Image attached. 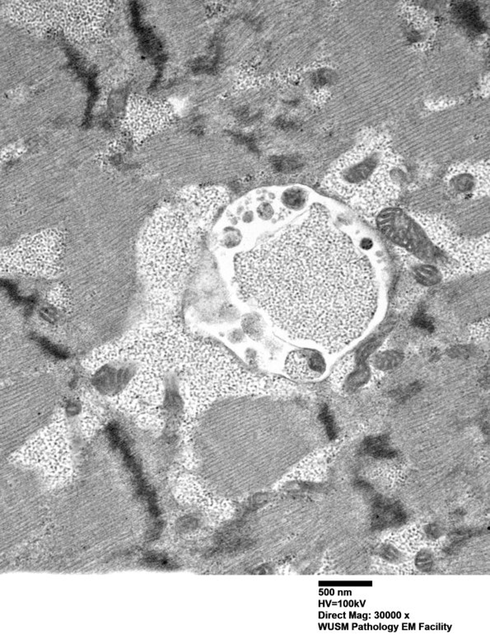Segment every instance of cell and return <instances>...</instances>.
<instances>
[{
    "instance_id": "1",
    "label": "cell",
    "mask_w": 490,
    "mask_h": 644,
    "mask_svg": "<svg viewBox=\"0 0 490 644\" xmlns=\"http://www.w3.org/2000/svg\"><path fill=\"white\" fill-rule=\"evenodd\" d=\"M234 271L241 295L298 338L345 345L376 311L378 294L369 261L320 205L237 254Z\"/></svg>"
},
{
    "instance_id": "2",
    "label": "cell",
    "mask_w": 490,
    "mask_h": 644,
    "mask_svg": "<svg viewBox=\"0 0 490 644\" xmlns=\"http://www.w3.org/2000/svg\"><path fill=\"white\" fill-rule=\"evenodd\" d=\"M385 158L381 152L364 151L345 158L330 173V190L365 213H377L396 196Z\"/></svg>"
},
{
    "instance_id": "3",
    "label": "cell",
    "mask_w": 490,
    "mask_h": 644,
    "mask_svg": "<svg viewBox=\"0 0 490 644\" xmlns=\"http://www.w3.org/2000/svg\"><path fill=\"white\" fill-rule=\"evenodd\" d=\"M455 12L463 24L471 28L475 33L476 31L482 30L483 24L479 20L478 13L474 5H470L469 3H462L455 7Z\"/></svg>"
},
{
    "instance_id": "4",
    "label": "cell",
    "mask_w": 490,
    "mask_h": 644,
    "mask_svg": "<svg viewBox=\"0 0 490 644\" xmlns=\"http://www.w3.org/2000/svg\"><path fill=\"white\" fill-rule=\"evenodd\" d=\"M307 195L303 189L290 187L282 193L281 202L287 209L298 210L302 209L307 202Z\"/></svg>"
},
{
    "instance_id": "5",
    "label": "cell",
    "mask_w": 490,
    "mask_h": 644,
    "mask_svg": "<svg viewBox=\"0 0 490 644\" xmlns=\"http://www.w3.org/2000/svg\"><path fill=\"white\" fill-rule=\"evenodd\" d=\"M362 450L372 454L375 457H392L395 455L394 451L388 448L386 437L368 438L363 443Z\"/></svg>"
},
{
    "instance_id": "6",
    "label": "cell",
    "mask_w": 490,
    "mask_h": 644,
    "mask_svg": "<svg viewBox=\"0 0 490 644\" xmlns=\"http://www.w3.org/2000/svg\"><path fill=\"white\" fill-rule=\"evenodd\" d=\"M242 326L244 332L251 336V338H260L263 333V325L261 319L257 314H248L245 316Z\"/></svg>"
},
{
    "instance_id": "7",
    "label": "cell",
    "mask_w": 490,
    "mask_h": 644,
    "mask_svg": "<svg viewBox=\"0 0 490 644\" xmlns=\"http://www.w3.org/2000/svg\"><path fill=\"white\" fill-rule=\"evenodd\" d=\"M241 240H242V235L238 230L235 228H228L225 230V234L223 235L222 243L223 246L226 248L232 249L238 246Z\"/></svg>"
},
{
    "instance_id": "8",
    "label": "cell",
    "mask_w": 490,
    "mask_h": 644,
    "mask_svg": "<svg viewBox=\"0 0 490 644\" xmlns=\"http://www.w3.org/2000/svg\"><path fill=\"white\" fill-rule=\"evenodd\" d=\"M320 419H321V422L325 425L326 432H327L328 437L330 438V439L335 438V437H336V429H335V422L333 421L332 416L330 415V411H329L326 406H323L321 414H320Z\"/></svg>"
},
{
    "instance_id": "9",
    "label": "cell",
    "mask_w": 490,
    "mask_h": 644,
    "mask_svg": "<svg viewBox=\"0 0 490 644\" xmlns=\"http://www.w3.org/2000/svg\"><path fill=\"white\" fill-rule=\"evenodd\" d=\"M39 343L43 347L45 351H47L50 355H52L56 358L66 359L69 356V355L65 351L61 350V348H59L55 345L50 343L47 340L41 338V339H39Z\"/></svg>"
},
{
    "instance_id": "10",
    "label": "cell",
    "mask_w": 490,
    "mask_h": 644,
    "mask_svg": "<svg viewBox=\"0 0 490 644\" xmlns=\"http://www.w3.org/2000/svg\"><path fill=\"white\" fill-rule=\"evenodd\" d=\"M256 212L260 219L267 221L271 220L274 217V209L270 203L261 202L257 207Z\"/></svg>"
},
{
    "instance_id": "11",
    "label": "cell",
    "mask_w": 490,
    "mask_h": 644,
    "mask_svg": "<svg viewBox=\"0 0 490 644\" xmlns=\"http://www.w3.org/2000/svg\"><path fill=\"white\" fill-rule=\"evenodd\" d=\"M413 324L417 326V327L423 328V329L429 331V332H431L433 329V326H432V323L430 321V319L424 316L423 314H421V315L416 317L414 320H413Z\"/></svg>"
},
{
    "instance_id": "12",
    "label": "cell",
    "mask_w": 490,
    "mask_h": 644,
    "mask_svg": "<svg viewBox=\"0 0 490 644\" xmlns=\"http://www.w3.org/2000/svg\"><path fill=\"white\" fill-rule=\"evenodd\" d=\"M242 337H243V335H242V333L241 331L235 330L231 334L230 339L233 342H240V340L242 339Z\"/></svg>"
},
{
    "instance_id": "13",
    "label": "cell",
    "mask_w": 490,
    "mask_h": 644,
    "mask_svg": "<svg viewBox=\"0 0 490 644\" xmlns=\"http://www.w3.org/2000/svg\"><path fill=\"white\" fill-rule=\"evenodd\" d=\"M253 218H254L253 212L247 211V212H246V213H245V214L244 216H243V218H242V220H243V221H244V222H251V221H252V220H253Z\"/></svg>"
}]
</instances>
